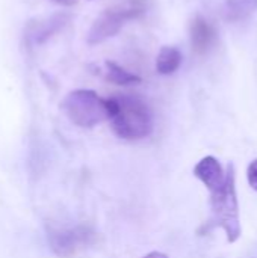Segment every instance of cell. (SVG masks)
<instances>
[{"instance_id": "obj_1", "label": "cell", "mask_w": 257, "mask_h": 258, "mask_svg": "<svg viewBox=\"0 0 257 258\" xmlns=\"http://www.w3.org/2000/svg\"><path fill=\"white\" fill-rule=\"evenodd\" d=\"M108 119L114 133L126 141H139L151 135L155 121L147 101L138 95L117 94L106 98Z\"/></svg>"}, {"instance_id": "obj_2", "label": "cell", "mask_w": 257, "mask_h": 258, "mask_svg": "<svg viewBox=\"0 0 257 258\" xmlns=\"http://www.w3.org/2000/svg\"><path fill=\"white\" fill-rule=\"evenodd\" d=\"M226 183L211 192V209H212V224L224 230L229 243L238 242L241 237V219H239V204L236 194V175L233 163L227 166Z\"/></svg>"}, {"instance_id": "obj_3", "label": "cell", "mask_w": 257, "mask_h": 258, "mask_svg": "<svg viewBox=\"0 0 257 258\" xmlns=\"http://www.w3.org/2000/svg\"><path fill=\"white\" fill-rule=\"evenodd\" d=\"M62 110L74 125L82 128H92L108 119L106 98L92 89H76L67 94Z\"/></svg>"}, {"instance_id": "obj_4", "label": "cell", "mask_w": 257, "mask_h": 258, "mask_svg": "<svg viewBox=\"0 0 257 258\" xmlns=\"http://www.w3.org/2000/svg\"><path fill=\"white\" fill-rule=\"evenodd\" d=\"M48 246L59 258H76L89 246L95 245L97 233L88 225L48 230Z\"/></svg>"}, {"instance_id": "obj_5", "label": "cell", "mask_w": 257, "mask_h": 258, "mask_svg": "<svg viewBox=\"0 0 257 258\" xmlns=\"http://www.w3.org/2000/svg\"><path fill=\"white\" fill-rule=\"evenodd\" d=\"M139 14H142V9L136 6L106 9L94 20L92 26L89 27L86 35V42L89 45L105 42L106 39L115 36L129 20L136 18Z\"/></svg>"}, {"instance_id": "obj_6", "label": "cell", "mask_w": 257, "mask_h": 258, "mask_svg": "<svg viewBox=\"0 0 257 258\" xmlns=\"http://www.w3.org/2000/svg\"><path fill=\"white\" fill-rule=\"evenodd\" d=\"M189 39L194 53L206 54L214 48L217 42V29L203 15H197L191 20L189 24Z\"/></svg>"}, {"instance_id": "obj_7", "label": "cell", "mask_w": 257, "mask_h": 258, "mask_svg": "<svg viewBox=\"0 0 257 258\" xmlns=\"http://www.w3.org/2000/svg\"><path fill=\"white\" fill-rule=\"evenodd\" d=\"M194 175L204 184V187L211 194L220 189L226 183L227 171L223 168V165L220 163L217 157L206 156L194 166Z\"/></svg>"}, {"instance_id": "obj_8", "label": "cell", "mask_w": 257, "mask_h": 258, "mask_svg": "<svg viewBox=\"0 0 257 258\" xmlns=\"http://www.w3.org/2000/svg\"><path fill=\"white\" fill-rule=\"evenodd\" d=\"M68 21H70L68 14H55L45 20H39L38 23L29 24V36L33 39V42L42 44L48 38H52L53 33L59 32Z\"/></svg>"}, {"instance_id": "obj_9", "label": "cell", "mask_w": 257, "mask_h": 258, "mask_svg": "<svg viewBox=\"0 0 257 258\" xmlns=\"http://www.w3.org/2000/svg\"><path fill=\"white\" fill-rule=\"evenodd\" d=\"M98 74L109 83L118 85V86H132V85H138L141 83V77L126 68H123L121 65L112 62V60H106L103 62V65L100 67Z\"/></svg>"}, {"instance_id": "obj_10", "label": "cell", "mask_w": 257, "mask_h": 258, "mask_svg": "<svg viewBox=\"0 0 257 258\" xmlns=\"http://www.w3.org/2000/svg\"><path fill=\"white\" fill-rule=\"evenodd\" d=\"M182 60H183V56L177 47L165 45L159 50L156 56V71L161 76H171L180 68Z\"/></svg>"}, {"instance_id": "obj_11", "label": "cell", "mask_w": 257, "mask_h": 258, "mask_svg": "<svg viewBox=\"0 0 257 258\" xmlns=\"http://www.w3.org/2000/svg\"><path fill=\"white\" fill-rule=\"evenodd\" d=\"M257 11V0H226L223 17L230 23L244 21Z\"/></svg>"}, {"instance_id": "obj_12", "label": "cell", "mask_w": 257, "mask_h": 258, "mask_svg": "<svg viewBox=\"0 0 257 258\" xmlns=\"http://www.w3.org/2000/svg\"><path fill=\"white\" fill-rule=\"evenodd\" d=\"M247 180L250 187L257 192V159H254L247 168Z\"/></svg>"}, {"instance_id": "obj_13", "label": "cell", "mask_w": 257, "mask_h": 258, "mask_svg": "<svg viewBox=\"0 0 257 258\" xmlns=\"http://www.w3.org/2000/svg\"><path fill=\"white\" fill-rule=\"evenodd\" d=\"M141 258H170L167 254H164V252H159V251H153V252H148L147 255H144V257Z\"/></svg>"}, {"instance_id": "obj_14", "label": "cell", "mask_w": 257, "mask_h": 258, "mask_svg": "<svg viewBox=\"0 0 257 258\" xmlns=\"http://www.w3.org/2000/svg\"><path fill=\"white\" fill-rule=\"evenodd\" d=\"M52 2H55V3H58V5H61V6H73V5H76L79 0H52Z\"/></svg>"}, {"instance_id": "obj_15", "label": "cell", "mask_w": 257, "mask_h": 258, "mask_svg": "<svg viewBox=\"0 0 257 258\" xmlns=\"http://www.w3.org/2000/svg\"><path fill=\"white\" fill-rule=\"evenodd\" d=\"M256 252H257V249H256ZM253 258H257V254H256V255H254V257H253Z\"/></svg>"}]
</instances>
